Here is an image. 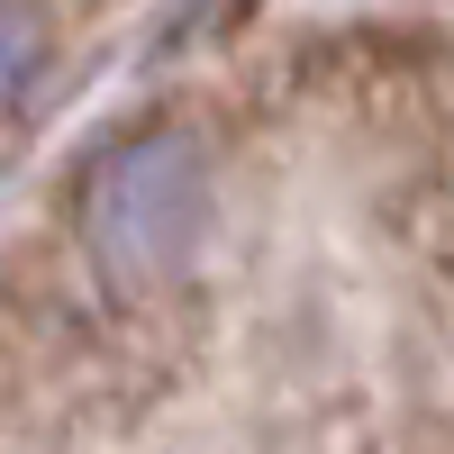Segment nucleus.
Segmentation results:
<instances>
[{
  "mask_svg": "<svg viewBox=\"0 0 454 454\" xmlns=\"http://www.w3.org/2000/svg\"><path fill=\"white\" fill-rule=\"evenodd\" d=\"M46 55H55L46 19H36L27 0H0V100H19L36 73H46Z\"/></svg>",
  "mask_w": 454,
  "mask_h": 454,
  "instance_id": "nucleus-2",
  "label": "nucleus"
},
{
  "mask_svg": "<svg viewBox=\"0 0 454 454\" xmlns=\"http://www.w3.org/2000/svg\"><path fill=\"white\" fill-rule=\"evenodd\" d=\"M82 227L119 273H173L209 227V173L182 137H137L82 182Z\"/></svg>",
  "mask_w": 454,
  "mask_h": 454,
  "instance_id": "nucleus-1",
  "label": "nucleus"
}]
</instances>
